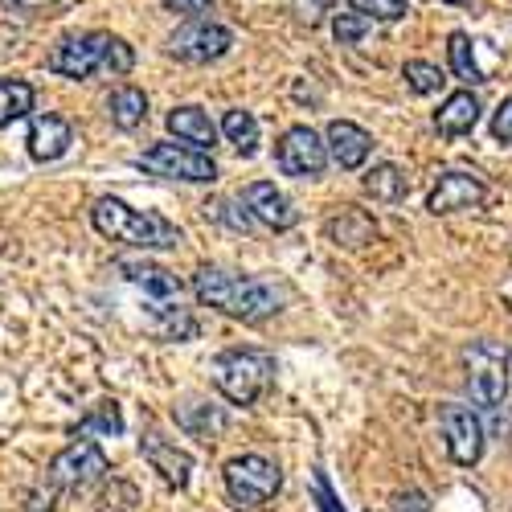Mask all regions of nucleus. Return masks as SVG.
I'll use <instances>...</instances> for the list:
<instances>
[{
    "label": "nucleus",
    "instance_id": "1",
    "mask_svg": "<svg viewBox=\"0 0 512 512\" xmlns=\"http://www.w3.org/2000/svg\"><path fill=\"white\" fill-rule=\"evenodd\" d=\"M193 295L205 308H218L222 316L242 320V324H259L287 304V291L279 283L259 279V275H238V271L213 267V263L197 267Z\"/></svg>",
    "mask_w": 512,
    "mask_h": 512
},
{
    "label": "nucleus",
    "instance_id": "2",
    "mask_svg": "<svg viewBox=\"0 0 512 512\" xmlns=\"http://www.w3.org/2000/svg\"><path fill=\"white\" fill-rule=\"evenodd\" d=\"M46 66L62 78H74V82H87L91 74H132L136 50L115 33L87 29V33H66L50 50Z\"/></svg>",
    "mask_w": 512,
    "mask_h": 512
},
{
    "label": "nucleus",
    "instance_id": "3",
    "mask_svg": "<svg viewBox=\"0 0 512 512\" xmlns=\"http://www.w3.org/2000/svg\"><path fill=\"white\" fill-rule=\"evenodd\" d=\"M91 226L123 246H136V250H173L185 242L181 226H173L156 209H136L127 205L123 197H99L91 205Z\"/></svg>",
    "mask_w": 512,
    "mask_h": 512
},
{
    "label": "nucleus",
    "instance_id": "4",
    "mask_svg": "<svg viewBox=\"0 0 512 512\" xmlns=\"http://www.w3.org/2000/svg\"><path fill=\"white\" fill-rule=\"evenodd\" d=\"M209 377L226 402L254 406L275 381V357L263 349H226L222 357H213Z\"/></svg>",
    "mask_w": 512,
    "mask_h": 512
},
{
    "label": "nucleus",
    "instance_id": "5",
    "mask_svg": "<svg viewBox=\"0 0 512 512\" xmlns=\"http://www.w3.org/2000/svg\"><path fill=\"white\" fill-rule=\"evenodd\" d=\"M463 373H467V390H472L476 410L496 414L508 398V373H512V357L500 340H472L463 349Z\"/></svg>",
    "mask_w": 512,
    "mask_h": 512
},
{
    "label": "nucleus",
    "instance_id": "6",
    "mask_svg": "<svg viewBox=\"0 0 512 512\" xmlns=\"http://www.w3.org/2000/svg\"><path fill=\"white\" fill-rule=\"evenodd\" d=\"M222 484H226V496L238 508H263L279 496L283 472H279V463L267 459V455H234L222 467Z\"/></svg>",
    "mask_w": 512,
    "mask_h": 512
},
{
    "label": "nucleus",
    "instance_id": "7",
    "mask_svg": "<svg viewBox=\"0 0 512 512\" xmlns=\"http://www.w3.org/2000/svg\"><path fill=\"white\" fill-rule=\"evenodd\" d=\"M107 476H111V463H107L99 439L78 435L66 451L54 455L50 472H46V484H50L54 492H87V488L103 484Z\"/></svg>",
    "mask_w": 512,
    "mask_h": 512
},
{
    "label": "nucleus",
    "instance_id": "8",
    "mask_svg": "<svg viewBox=\"0 0 512 512\" xmlns=\"http://www.w3.org/2000/svg\"><path fill=\"white\" fill-rule=\"evenodd\" d=\"M136 168L152 177H164V181H185V185H213L218 181V164H213L209 152L201 148H189V144H152L144 156H136Z\"/></svg>",
    "mask_w": 512,
    "mask_h": 512
},
{
    "label": "nucleus",
    "instance_id": "9",
    "mask_svg": "<svg viewBox=\"0 0 512 512\" xmlns=\"http://www.w3.org/2000/svg\"><path fill=\"white\" fill-rule=\"evenodd\" d=\"M234 50V29L209 21V17H197V21H185L173 37H168V54L189 62V66H209Z\"/></svg>",
    "mask_w": 512,
    "mask_h": 512
},
{
    "label": "nucleus",
    "instance_id": "10",
    "mask_svg": "<svg viewBox=\"0 0 512 512\" xmlns=\"http://www.w3.org/2000/svg\"><path fill=\"white\" fill-rule=\"evenodd\" d=\"M439 422H443V439H447L451 463L476 467V463L484 459V443H488V431H484L480 410H476V406L447 402V406H439Z\"/></svg>",
    "mask_w": 512,
    "mask_h": 512
},
{
    "label": "nucleus",
    "instance_id": "11",
    "mask_svg": "<svg viewBox=\"0 0 512 512\" xmlns=\"http://www.w3.org/2000/svg\"><path fill=\"white\" fill-rule=\"evenodd\" d=\"M275 164L283 168L287 177H304V181H316L324 168H328V144L324 136H316L312 127H287L275 144Z\"/></svg>",
    "mask_w": 512,
    "mask_h": 512
},
{
    "label": "nucleus",
    "instance_id": "12",
    "mask_svg": "<svg viewBox=\"0 0 512 512\" xmlns=\"http://www.w3.org/2000/svg\"><path fill=\"white\" fill-rule=\"evenodd\" d=\"M484 201H488V185L476 173L451 168V173L439 177L431 197H426V209H431L435 218H447V213H459V209H480Z\"/></svg>",
    "mask_w": 512,
    "mask_h": 512
},
{
    "label": "nucleus",
    "instance_id": "13",
    "mask_svg": "<svg viewBox=\"0 0 512 512\" xmlns=\"http://www.w3.org/2000/svg\"><path fill=\"white\" fill-rule=\"evenodd\" d=\"M238 201L246 205V213H250L254 222L267 226V230H275V234H283V230H291L295 222H300V213H295L291 197H287L275 181H254V185H246Z\"/></svg>",
    "mask_w": 512,
    "mask_h": 512
},
{
    "label": "nucleus",
    "instance_id": "14",
    "mask_svg": "<svg viewBox=\"0 0 512 512\" xmlns=\"http://www.w3.org/2000/svg\"><path fill=\"white\" fill-rule=\"evenodd\" d=\"M115 271L132 287H140L148 304H173V300H181V291H185V283L173 271L160 267V263H148V259H119Z\"/></svg>",
    "mask_w": 512,
    "mask_h": 512
},
{
    "label": "nucleus",
    "instance_id": "15",
    "mask_svg": "<svg viewBox=\"0 0 512 512\" xmlns=\"http://www.w3.org/2000/svg\"><path fill=\"white\" fill-rule=\"evenodd\" d=\"M324 144H328V160L336 168H345V173H357L373 152V136L353 119H332L324 132Z\"/></svg>",
    "mask_w": 512,
    "mask_h": 512
},
{
    "label": "nucleus",
    "instance_id": "16",
    "mask_svg": "<svg viewBox=\"0 0 512 512\" xmlns=\"http://www.w3.org/2000/svg\"><path fill=\"white\" fill-rule=\"evenodd\" d=\"M25 144H29V156L41 164L62 160L74 144V127L54 111H37V115L29 111V140Z\"/></svg>",
    "mask_w": 512,
    "mask_h": 512
},
{
    "label": "nucleus",
    "instance_id": "17",
    "mask_svg": "<svg viewBox=\"0 0 512 512\" xmlns=\"http://www.w3.org/2000/svg\"><path fill=\"white\" fill-rule=\"evenodd\" d=\"M140 451H144V459L152 463V472H160V480L168 484V488H189V480H193V455L189 451H181L177 443H168L164 435H156V431H148L144 439H140Z\"/></svg>",
    "mask_w": 512,
    "mask_h": 512
},
{
    "label": "nucleus",
    "instance_id": "18",
    "mask_svg": "<svg viewBox=\"0 0 512 512\" xmlns=\"http://www.w3.org/2000/svg\"><path fill=\"white\" fill-rule=\"evenodd\" d=\"M173 418H177V426H181L185 435H193L201 443H218L226 435V426H230L226 410L218 402H209V398H185V402H177Z\"/></svg>",
    "mask_w": 512,
    "mask_h": 512
},
{
    "label": "nucleus",
    "instance_id": "19",
    "mask_svg": "<svg viewBox=\"0 0 512 512\" xmlns=\"http://www.w3.org/2000/svg\"><path fill=\"white\" fill-rule=\"evenodd\" d=\"M324 238H328L332 246L361 250V246H369V242L377 238V222L369 218L365 209H357V205H345V209H340V213H332V218L324 222Z\"/></svg>",
    "mask_w": 512,
    "mask_h": 512
},
{
    "label": "nucleus",
    "instance_id": "20",
    "mask_svg": "<svg viewBox=\"0 0 512 512\" xmlns=\"http://www.w3.org/2000/svg\"><path fill=\"white\" fill-rule=\"evenodd\" d=\"M168 132H173L181 144L201 148V152H209L213 144H218V123L209 119L205 107H193V103L168 111Z\"/></svg>",
    "mask_w": 512,
    "mask_h": 512
},
{
    "label": "nucleus",
    "instance_id": "21",
    "mask_svg": "<svg viewBox=\"0 0 512 512\" xmlns=\"http://www.w3.org/2000/svg\"><path fill=\"white\" fill-rule=\"evenodd\" d=\"M476 123H480V99L472 91H455L443 99V107L435 111V132L455 140V136H467V132H476Z\"/></svg>",
    "mask_w": 512,
    "mask_h": 512
},
{
    "label": "nucleus",
    "instance_id": "22",
    "mask_svg": "<svg viewBox=\"0 0 512 512\" xmlns=\"http://www.w3.org/2000/svg\"><path fill=\"white\" fill-rule=\"evenodd\" d=\"M148 324L160 340H173V345H189V340H197L201 324L189 308H181V300L173 304H148Z\"/></svg>",
    "mask_w": 512,
    "mask_h": 512
},
{
    "label": "nucleus",
    "instance_id": "23",
    "mask_svg": "<svg viewBox=\"0 0 512 512\" xmlns=\"http://www.w3.org/2000/svg\"><path fill=\"white\" fill-rule=\"evenodd\" d=\"M361 185H365V193H369L373 201H381V205H398V201H406V193H410L406 168H398V164H373Z\"/></svg>",
    "mask_w": 512,
    "mask_h": 512
},
{
    "label": "nucleus",
    "instance_id": "24",
    "mask_svg": "<svg viewBox=\"0 0 512 512\" xmlns=\"http://www.w3.org/2000/svg\"><path fill=\"white\" fill-rule=\"evenodd\" d=\"M107 115L119 132H136V127L148 123V95L140 87H119L107 99Z\"/></svg>",
    "mask_w": 512,
    "mask_h": 512
},
{
    "label": "nucleus",
    "instance_id": "25",
    "mask_svg": "<svg viewBox=\"0 0 512 512\" xmlns=\"http://www.w3.org/2000/svg\"><path fill=\"white\" fill-rule=\"evenodd\" d=\"M447 62H451L455 78H459V82H467V87H480V82H488V78L480 74V66H476L472 37H467L463 29H455V33L447 37Z\"/></svg>",
    "mask_w": 512,
    "mask_h": 512
},
{
    "label": "nucleus",
    "instance_id": "26",
    "mask_svg": "<svg viewBox=\"0 0 512 512\" xmlns=\"http://www.w3.org/2000/svg\"><path fill=\"white\" fill-rule=\"evenodd\" d=\"M33 111V87L25 78H0V127L17 119H29Z\"/></svg>",
    "mask_w": 512,
    "mask_h": 512
},
{
    "label": "nucleus",
    "instance_id": "27",
    "mask_svg": "<svg viewBox=\"0 0 512 512\" xmlns=\"http://www.w3.org/2000/svg\"><path fill=\"white\" fill-rule=\"evenodd\" d=\"M222 136L238 148V156H254L259 152V119H254L250 111H242V107H234L222 119Z\"/></svg>",
    "mask_w": 512,
    "mask_h": 512
},
{
    "label": "nucleus",
    "instance_id": "28",
    "mask_svg": "<svg viewBox=\"0 0 512 512\" xmlns=\"http://www.w3.org/2000/svg\"><path fill=\"white\" fill-rule=\"evenodd\" d=\"M78 435H123V410L115 398H103L91 406V414L82 418Z\"/></svg>",
    "mask_w": 512,
    "mask_h": 512
},
{
    "label": "nucleus",
    "instance_id": "29",
    "mask_svg": "<svg viewBox=\"0 0 512 512\" xmlns=\"http://www.w3.org/2000/svg\"><path fill=\"white\" fill-rule=\"evenodd\" d=\"M402 78H406V87H410L414 95H439L443 82H447L435 62H422V58L406 62V66H402Z\"/></svg>",
    "mask_w": 512,
    "mask_h": 512
},
{
    "label": "nucleus",
    "instance_id": "30",
    "mask_svg": "<svg viewBox=\"0 0 512 512\" xmlns=\"http://www.w3.org/2000/svg\"><path fill=\"white\" fill-rule=\"evenodd\" d=\"M349 9L369 17L373 25H394V21H402L410 13L406 0H349Z\"/></svg>",
    "mask_w": 512,
    "mask_h": 512
},
{
    "label": "nucleus",
    "instance_id": "31",
    "mask_svg": "<svg viewBox=\"0 0 512 512\" xmlns=\"http://www.w3.org/2000/svg\"><path fill=\"white\" fill-rule=\"evenodd\" d=\"M205 213H209L213 222H222V226L238 230V234L254 230V218L246 213V205H242V201H213V205H205Z\"/></svg>",
    "mask_w": 512,
    "mask_h": 512
},
{
    "label": "nucleus",
    "instance_id": "32",
    "mask_svg": "<svg viewBox=\"0 0 512 512\" xmlns=\"http://www.w3.org/2000/svg\"><path fill=\"white\" fill-rule=\"evenodd\" d=\"M369 29H373V21L361 17V13H336V17H332V37H336V46H357V41H361Z\"/></svg>",
    "mask_w": 512,
    "mask_h": 512
},
{
    "label": "nucleus",
    "instance_id": "33",
    "mask_svg": "<svg viewBox=\"0 0 512 512\" xmlns=\"http://www.w3.org/2000/svg\"><path fill=\"white\" fill-rule=\"evenodd\" d=\"M287 13L300 21V25L316 29L324 21V13H332V0H287Z\"/></svg>",
    "mask_w": 512,
    "mask_h": 512
},
{
    "label": "nucleus",
    "instance_id": "34",
    "mask_svg": "<svg viewBox=\"0 0 512 512\" xmlns=\"http://www.w3.org/2000/svg\"><path fill=\"white\" fill-rule=\"evenodd\" d=\"M168 13H177L185 21H197V17H209L213 13V0H160Z\"/></svg>",
    "mask_w": 512,
    "mask_h": 512
},
{
    "label": "nucleus",
    "instance_id": "35",
    "mask_svg": "<svg viewBox=\"0 0 512 512\" xmlns=\"http://www.w3.org/2000/svg\"><path fill=\"white\" fill-rule=\"evenodd\" d=\"M492 140L512 148V95H508V99L496 107V115H492Z\"/></svg>",
    "mask_w": 512,
    "mask_h": 512
},
{
    "label": "nucleus",
    "instance_id": "36",
    "mask_svg": "<svg viewBox=\"0 0 512 512\" xmlns=\"http://www.w3.org/2000/svg\"><path fill=\"white\" fill-rule=\"evenodd\" d=\"M394 512H431V500L418 488H406V492H394Z\"/></svg>",
    "mask_w": 512,
    "mask_h": 512
},
{
    "label": "nucleus",
    "instance_id": "37",
    "mask_svg": "<svg viewBox=\"0 0 512 512\" xmlns=\"http://www.w3.org/2000/svg\"><path fill=\"white\" fill-rule=\"evenodd\" d=\"M316 504H320V512H345V504H340V496L332 492L324 472H316Z\"/></svg>",
    "mask_w": 512,
    "mask_h": 512
},
{
    "label": "nucleus",
    "instance_id": "38",
    "mask_svg": "<svg viewBox=\"0 0 512 512\" xmlns=\"http://www.w3.org/2000/svg\"><path fill=\"white\" fill-rule=\"evenodd\" d=\"M46 5H54V0H0V9H9V13H33Z\"/></svg>",
    "mask_w": 512,
    "mask_h": 512
},
{
    "label": "nucleus",
    "instance_id": "39",
    "mask_svg": "<svg viewBox=\"0 0 512 512\" xmlns=\"http://www.w3.org/2000/svg\"><path fill=\"white\" fill-rule=\"evenodd\" d=\"M447 5H472V0H447Z\"/></svg>",
    "mask_w": 512,
    "mask_h": 512
}]
</instances>
